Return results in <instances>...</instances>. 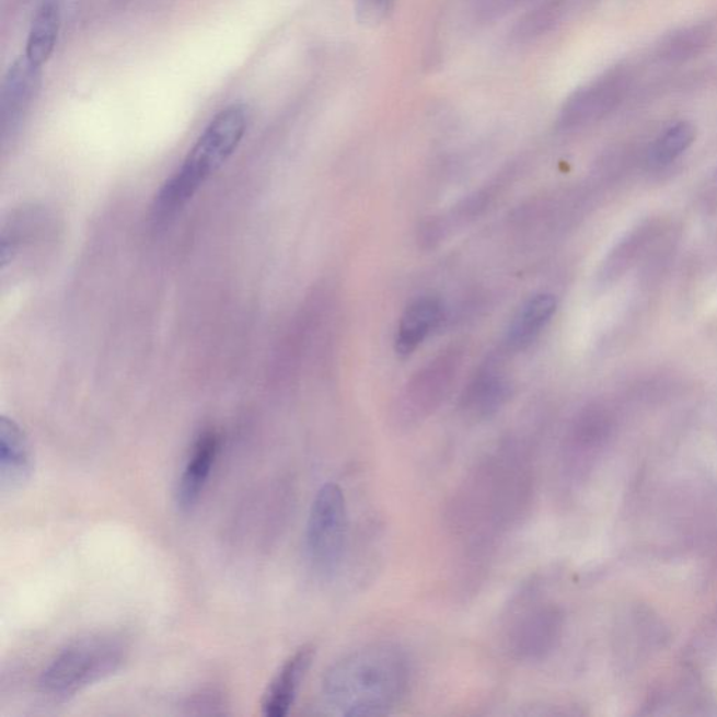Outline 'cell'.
<instances>
[{"instance_id":"obj_11","label":"cell","mask_w":717,"mask_h":717,"mask_svg":"<svg viewBox=\"0 0 717 717\" xmlns=\"http://www.w3.org/2000/svg\"><path fill=\"white\" fill-rule=\"evenodd\" d=\"M314 654L313 646L305 645L288 657L265 691L261 702L264 716L285 717L289 714L300 686L313 664Z\"/></svg>"},{"instance_id":"obj_17","label":"cell","mask_w":717,"mask_h":717,"mask_svg":"<svg viewBox=\"0 0 717 717\" xmlns=\"http://www.w3.org/2000/svg\"><path fill=\"white\" fill-rule=\"evenodd\" d=\"M696 138V128L689 122H681L666 130L659 139L656 140L651 157L657 163L666 164L673 162L681 157L686 149H690Z\"/></svg>"},{"instance_id":"obj_12","label":"cell","mask_w":717,"mask_h":717,"mask_svg":"<svg viewBox=\"0 0 717 717\" xmlns=\"http://www.w3.org/2000/svg\"><path fill=\"white\" fill-rule=\"evenodd\" d=\"M443 319V304L435 296H423L414 300L401 315L395 334V352L400 358H409L416 349L439 327Z\"/></svg>"},{"instance_id":"obj_9","label":"cell","mask_w":717,"mask_h":717,"mask_svg":"<svg viewBox=\"0 0 717 717\" xmlns=\"http://www.w3.org/2000/svg\"><path fill=\"white\" fill-rule=\"evenodd\" d=\"M511 397L508 375L498 362L488 360L465 385L460 397V413L470 420L493 418Z\"/></svg>"},{"instance_id":"obj_3","label":"cell","mask_w":717,"mask_h":717,"mask_svg":"<svg viewBox=\"0 0 717 717\" xmlns=\"http://www.w3.org/2000/svg\"><path fill=\"white\" fill-rule=\"evenodd\" d=\"M248 127V109L232 104L220 112L200 134L187 158L159 190L154 199L157 220L175 217L198 190L233 157Z\"/></svg>"},{"instance_id":"obj_14","label":"cell","mask_w":717,"mask_h":717,"mask_svg":"<svg viewBox=\"0 0 717 717\" xmlns=\"http://www.w3.org/2000/svg\"><path fill=\"white\" fill-rule=\"evenodd\" d=\"M556 308H558V303L553 294L531 296L528 302L521 304L519 312L510 321L509 328L506 331V349L509 352L510 350L519 352V350L528 349L551 323Z\"/></svg>"},{"instance_id":"obj_10","label":"cell","mask_w":717,"mask_h":717,"mask_svg":"<svg viewBox=\"0 0 717 717\" xmlns=\"http://www.w3.org/2000/svg\"><path fill=\"white\" fill-rule=\"evenodd\" d=\"M34 473L32 446L24 430L8 416L0 418V486L3 493L24 488Z\"/></svg>"},{"instance_id":"obj_2","label":"cell","mask_w":717,"mask_h":717,"mask_svg":"<svg viewBox=\"0 0 717 717\" xmlns=\"http://www.w3.org/2000/svg\"><path fill=\"white\" fill-rule=\"evenodd\" d=\"M413 684L408 655L391 641H374L340 657L321 685L328 714L345 717L384 716L397 709Z\"/></svg>"},{"instance_id":"obj_18","label":"cell","mask_w":717,"mask_h":717,"mask_svg":"<svg viewBox=\"0 0 717 717\" xmlns=\"http://www.w3.org/2000/svg\"><path fill=\"white\" fill-rule=\"evenodd\" d=\"M185 708L189 715H223L225 702L218 691H200L199 694L190 696Z\"/></svg>"},{"instance_id":"obj_16","label":"cell","mask_w":717,"mask_h":717,"mask_svg":"<svg viewBox=\"0 0 717 717\" xmlns=\"http://www.w3.org/2000/svg\"><path fill=\"white\" fill-rule=\"evenodd\" d=\"M715 35L716 30L709 23L676 30L659 45L660 58L669 62L686 61L708 48Z\"/></svg>"},{"instance_id":"obj_7","label":"cell","mask_w":717,"mask_h":717,"mask_svg":"<svg viewBox=\"0 0 717 717\" xmlns=\"http://www.w3.org/2000/svg\"><path fill=\"white\" fill-rule=\"evenodd\" d=\"M460 366L458 350H449L419 369L400 391L391 408L394 428L410 430L428 420L448 398Z\"/></svg>"},{"instance_id":"obj_8","label":"cell","mask_w":717,"mask_h":717,"mask_svg":"<svg viewBox=\"0 0 717 717\" xmlns=\"http://www.w3.org/2000/svg\"><path fill=\"white\" fill-rule=\"evenodd\" d=\"M39 83L42 68L30 62L26 57L18 59L8 70L0 94V128L3 142H7L22 124L38 93Z\"/></svg>"},{"instance_id":"obj_1","label":"cell","mask_w":717,"mask_h":717,"mask_svg":"<svg viewBox=\"0 0 717 717\" xmlns=\"http://www.w3.org/2000/svg\"><path fill=\"white\" fill-rule=\"evenodd\" d=\"M534 495V465L520 441L500 444L465 476L449 505V528L479 562L520 523Z\"/></svg>"},{"instance_id":"obj_4","label":"cell","mask_w":717,"mask_h":717,"mask_svg":"<svg viewBox=\"0 0 717 717\" xmlns=\"http://www.w3.org/2000/svg\"><path fill=\"white\" fill-rule=\"evenodd\" d=\"M127 648L109 635L79 639L63 649L39 676V691L54 701H68L122 669Z\"/></svg>"},{"instance_id":"obj_13","label":"cell","mask_w":717,"mask_h":717,"mask_svg":"<svg viewBox=\"0 0 717 717\" xmlns=\"http://www.w3.org/2000/svg\"><path fill=\"white\" fill-rule=\"evenodd\" d=\"M219 436L213 430L200 433L194 443L189 459L180 478L177 504L183 511H189L197 506L210 471L218 458Z\"/></svg>"},{"instance_id":"obj_6","label":"cell","mask_w":717,"mask_h":717,"mask_svg":"<svg viewBox=\"0 0 717 717\" xmlns=\"http://www.w3.org/2000/svg\"><path fill=\"white\" fill-rule=\"evenodd\" d=\"M349 513L344 490L334 483L321 486L305 525V554L314 571L331 578L343 565L348 546Z\"/></svg>"},{"instance_id":"obj_5","label":"cell","mask_w":717,"mask_h":717,"mask_svg":"<svg viewBox=\"0 0 717 717\" xmlns=\"http://www.w3.org/2000/svg\"><path fill=\"white\" fill-rule=\"evenodd\" d=\"M564 614L558 605L541 599L539 588L529 586L511 603L504 624L505 648L521 663H539L558 646Z\"/></svg>"},{"instance_id":"obj_19","label":"cell","mask_w":717,"mask_h":717,"mask_svg":"<svg viewBox=\"0 0 717 717\" xmlns=\"http://www.w3.org/2000/svg\"><path fill=\"white\" fill-rule=\"evenodd\" d=\"M393 0H358V14L363 23H379L388 14Z\"/></svg>"},{"instance_id":"obj_15","label":"cell","mask_w":717,"mask_h":717,"mask_svg":"<svg viewBox=\"0 0 717 717\" xmlns=\"http://www.w3.org/2000/svg\"><path fill=\"white\" fill-rule=\"evenodd\" d=\"M59 26H61V12L58 2L44 0L30 27L26 55H24L30 62L42 68L51 58L57 45Z\"/></svg>"}]
</instances>
